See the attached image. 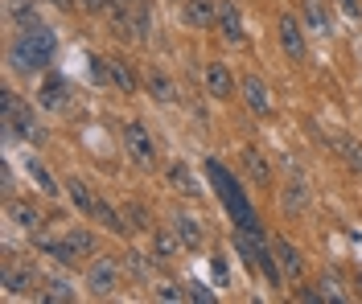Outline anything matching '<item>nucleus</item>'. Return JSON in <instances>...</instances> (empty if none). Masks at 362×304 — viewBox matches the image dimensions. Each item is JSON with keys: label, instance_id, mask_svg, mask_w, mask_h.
<instances>
[{"label": "nucleus", "instance_id": "f8f14e48", "mask_svg": "<svg viewBox=\"0 0 362 304\" xmlns=\"http://www.w3.org/2000/svg\"><path fill=\"white\" fill-rule=\"evenodd\" d=\"M272 251H276V263H280L284 276H293L296 280V276L305 272V259H300V251H296L288 238H272Z\"/></svg>", "mask_w": 362, "mask_h": 304}, {"label": "nucleus", "instance_id": "6ab92c4d", "mask_svg": "<svg viewBox=\"0 0 362 304\" xmlns=\"http://www.w3.org/2000/svg\"><path fill=\"white\" fill-rule=\"evenodd\" d=\"M218 29L226 33V42H243V21H239L235 0H223V4H218Z\"/></svg>", "mask_w": 362, "mask_h": 304}, {"label": "nucleus", "instance_id": "412c9836", "mask_svg": "<svg viewBox=\"0 0 362 304\" xmlns=\"http://www.w3.org/2000/svg\"><path fill=\"white\" fill-rule=\"evenodd\" d=\"M90 218H95L99 226H107L112 234H124V231H128V222H124V214H119V210H112V206H107L103 197L95 202V210H90Z\"/></svg>", "mask_w": 362, "mask_h": 304}, {"label": "nucleus", "instance_id": "2eb2a0df", "mask_svg": "<svg viewBox=\"0 0 362 304\" xmlns=\"http://www.w3.org/2000/svg\"><path fill=\"white\" fill-rule=\"evenodd\" d=\"M181 17H185V25H194V29H206V25L218 21V8H210V0H185Z\"/></svg>", "mask_w": 362, "mask_h": 304}, {"label": "nucleus", "instance_id": "5701e85b", "mask_svg": "<svg viewBox=\"0 0 362 304\" xmlns=\"http://www.w3.org/2000/svg\"><path fill=\"white\" fill-rule=\"evenodd\" d=\"M305 202H309L305 181H288V186L280 189V206H284V214H300L305 210Z\"/></svg>", "mask_w": 362, "mask_h": 304}, {"label": "nucleus", "instance_id": "7ed1b4c3", "mask_svg": "<svg viewBox=\"0 0 362 304\" xmlns=\"http://www.w3.org/2000/svg\"><path fill=\"white\" fill-rule=\"evenodd\" d=\"M0 123H4V132L8 136H21V140H42V128H37V119L29 111V103H21V95L17 91H0Z\"/></svg>", "mask_w": 362, "mask_h": 304}, {"label": "nucleus", "instance_id": "c756f323", "mask_svg": "<svg viewBox=\"0 0 362 304\" xmlns=\"http://www.w3.org/2000/svg\"><path fill=\"white\" fill-rule=\"evenodd\" d=\"M66 238L74 243V251H78V259H83V255H95V234H90V231H83V226H74V231H70Z\"/></svg>", "mask_w": 362, "mask_h": 304}, {"label": "nucleus", "instance_id": "4be33fe9", "mask_svg": "<svg viewBox=\"0 0 362 304\" xmlns=\"http://www.w3.org/2000/svg\"><path fill=\"white\" fill-rule=\"evenodd\" d=\"M153 251H157V259H177V251H185V243L177 231H153Z\"/></svg>", "mask_w": 362, "mask_h": 304}, {"label": "nucleus", "instance_id": "9b49d317", "mask_svg": "<svg viewBox=\"0 0 362 304\" xmlns=\"http://www.w3.org/2000/svg\"><path fill=\"white\" fill-rule=\"evenodd\" d=\"M173 231L181 234V243H185V251H198L206 243V234H202V222L194 218V214H185V210H177L173 214Z\"/></svg>", "mask_w": 362, "mask_h": 304}, {"label": "nucleus", "instance_id": "2f4dec72", "mask_svg": "<svg viewBox=\"0 0 362 304\" xmlns=\"http://www.w3.org/2000/svg\"><path fill=\"white\" fill-rule=\"evenodd\" d=\"M157 300H165V304H181V300H189V292H181L177 284H160V288H157Z\"/></svg>", "mask_w": 362, "mask_h": 304}, {"label": "nucleus", "instance_id": "473e14b6", "mask_svg": "<svg viewBox=\"0 0 362 304\" xmlns=\"http://www.w3.org/2000/svg\"><path fill=\"white\" fill-rule=\"evenodd\" d=\"M321 300H346V292H341L338 276H329V280H321Z\"/></svg>", "mask_w": 362, "mask_h": 304}, {"label": "nucleus", "instance_id": "393cba45", "mask_svg": "<svg viewBox=\"0 0 362 304\" xmlns=\"http://www.w3.org/2000/svg\"><path fill=\"white\" fill-rule=\"evenodd\" d=\"M8 17H13V25H21V29H33V25H42L29 0H8Z\"/></svg>", "mask_w": 362, "mask_h": 304}, {"label": "nucleus", "instance_id": "20e7f679", "mask_svg": "<svg viewBox=\"0 0 362 304\" xmlns=\"http://www.w3.org/2000/svg\"><path fill=\"white\" fill-rule=\"evenodd\" d=\"M119 136H124V152L132 157V164H140V169H153V164H157V144H153L148 128H144L140 119H128Z\"/></svg>", "mask_w": 362, "mask_h": 304}, {"label": "nucleus", "instance_id": "e433bc0d", "mask_svg": "<svg viewBox=\"0 0 362 304\" xmlns=\"http://www.w3.org/2000/svg\"><path fill=\"white\" fill-rule=\"evenodd\" d=\"M210 267H214V280H218V284H230V272H226V259H218V255H214V263H210Z\"/></svg>", "mask_w": 362, "mask_h": 304}, {"label": "nucleus", "instance_id": "39448f33", "mask_svg": "<svg viewBox=\"0 0 362 304\" xmlns=\"http://www.w3.org/2000/svg\"><path fill=\"white\" fill-rule=\"evenodd\" d=\"M87 288L95 296H112L115 288H119V263L107 255H95L87 267Z\"/></svg>", "mask_w": 362, "mask_h": 304}, {"label": "nucleus", "instance_id": "6e6552de", "mask_svg": "<svg viewBox=\"0 0 362 304\" xmlns=\"http://www.w3.org/2000/svg\"><path fill=\"white\" fill-rule=\"evenodd\" d=\"M37 103H42L45 111H62L70 103V83L62 78V74H45V83H42V91H37Z\"/></svg>", "mask_w": 362, "mask_h": 304}, {"label": "nucleus", "instance_id": "a878e982", "mask_svg": "<svg viewBox=\"0 0 362 304\" xmlns=\"http://www.w3.org/2000/svg\"><path fill=\"white\" fill-rule=\"evenodd\" d=\"M148 95L157 99V103H177V91H173V83L165 78V74H148Z\"/></svg>", "mask_w": 362, "mask_h": 304}, {"label": "nucleus", "instance_id": "4c0bfd02", "mask_svg": "<svg viewBox=\"0 0 362 304\" xmlns=\"http://www.w3.org/2000/svg\"><path fill=\"white\" fill-rule=\"evenodd\" d=\"M341 8H346L350 17H358V13H362V4H358V0H341Z\"/></svg>", "mask_w": 362, "mask_h": 304}, {"label": "nucleus", "instance_id": "ddd939ff", "mask_svg": "<svg viewBox=\"0 0 362 304\" xmlns=\"http://www.w3.org/2000/svg\"><path fill=\"white\" fill-rule=\"evenodd\" d=\"M243 173L251 177V186H268L272 181V164H268V157L259 152V148H243Z\"/></svg>", "mask_w": 362, "mask_h": 304}, {"label": "nucleus", "instance_id": "58836bf2", "mask_svg": "<svg viewBox=\"0 0 362 304\" xmlns=\"http://www.w3.org/2000/svg\"><path fill=\"white\" fill-rule=\"evenodd\" d=\"M107 4H112V8H132L136 0H107Z\"/></svg>", "mask_w": 362, "mask_h": 304}, {"label": "nucleus", "instance_id": "cd10ccee", "mask_svg": "<svg viewBox=\"0 0 362 304\" xmlns=\"http://www.w3.org/2000/svg\"><path fill=\"white\" fill-rule=\"evenodd\" d=\"M338 152H341V161H346V169H350V173H362V144L338 140Z\"/></svg>", "mask_w": 362, "mask_h": 304}, {"label": "nucleus", "instance_id": "f704fd0d", "mask_svg": "<svg viewBox=\"0 0 362 304\" xmlns=\"http://www.w3.org/2000/svg\"><path fill=\"white\" fill-rule=\"evenodd\" d=\"M185 292H189V300H198V304H214V292H206L202 284H189Z\"/></svg>", "mask_w": 362, "mask_h": 304}, {"label": "nucleus", "instance_id": "9d476101", "mask_svg": "<svg viewBox=\"0 0 362 304\" xmlns=\"http://www.w3.org/2000/svg\"><path fill=\"white\" fill-rule=\"evenodd\" d=\"M206 95L210 99H230L235 95V74L226 71L223 62H210L206 66Z\"/></svg>", "mask_w": 362, "mask_h": 304}, {"label": "nucleus", "instance_id": "bb28decb", "mask_svg": "<svg viewBox=\"0 0 362 304\" xmlns=\"http://www.w3.org/2000/svg\"><path fill=\"white\" fill-rule=\"evenodd\" d=\"M107 66H112V87L115 91H124V95H132L136 91V78H132V71L119 62V58H107Z\"/></svg>", "mask_w": 362, "mask_h": 304}, {"label": "nucleus", "instance_id": "ea45409f", "mask_svg": "<svg viewBox=\"0 0 362 304\" xmlns=\"http://www.w3.org/2000/svg\"><path fill=\"white\" fill-rule=\"evenodd\" d=\"M54 4H62V8H70V4H74V0H54Z\"/></svg>", "mask_w": 362, "mask_h": 304}, {"label": "nucleus", "instance_id": "7c9ffc66", "mask_svg": "<svg viewBox=\"0 0 362 304\" xmlns=\"http://www.w3.org/2000/svg\"><path fill=\"white\" fill-rule=\"evenodd\" d=\"M90 78H95V87H112V66H107V58H90Z\"/></svg>", "mask_w": 362, "mask_h": 304}, {"label": "nucleus", "instance_id": "dca6fc26", "mask_svg": "<svg viewBox=\"0 0 362 304\" xmlns=\"http://www.w3.org/2000/svg\"><path fill=\"white\" fill-rule=\"evenodd\" d=\"M25 173H29V181L42 189L45 197H58V193H62V189H58V181H54V173H49L37 157H29V161H25Z\"/></svg>", "mask_w": 362, "mask_h": 304}, {"label": "nucleus", "instance_id": "1a4fd4ad", "mask_svg": "<svg viewBox=\"0 0 362 304\" xmlns=\"http://www.w3.org/2000/svg\"><path fill=\"white\" fill-rule=\"evenodd\" d=\"M243 99H247V111L251 116H268L272 111V95H268V83L259 78V74H251V78H243Z\"/></svg>", "mask_w": 362, "mask_h": 304}, {"label": "nucleus", "instance_id": "4468645a", "mask_svg": "<svg viewBox=\"0 0 362 304\" xmlns=\"http://www.w3.org/2000/svg\"><path fill=\"white\" fill-rule=\"evenodd\" d=\"M305 29H313L317 37H329L334 21H329V8L321 0H305Z\"/></svg>", "mask_w": 362, "mask_h": 304}, {"label": "nucleus", "instance_id": "a211bd4d", "mask_svg": "<svg viewBox=\"0 0 362 304\" xmlns=\"http://www.w3.org/2000/svg\"><path fill=\"white\" fill-rule=\"evenodd\" d=\"M37 251H42V255H49L54 259V263H74V259H78V251H74V243H70V238H37Z\"/></svg>", "mask_w": 362, "mask_h": 304}, {"label": "nucleus", "instance_id": "aec40b11", "mask_svg": "<svg viewBox=\"0 0 362 304\" xmlns=\"http://www.w3.org/2000/svg\"><path fill=\"white\" fill-rule=\"evenodd\" d=\"M4 210H8V218H13L21 231H37V226H42V214L33 210L29 202H17V197H8V206H4Z\"/></svg>", "mask_w": 362, "mask_h": 304}, {"label": "nucleus", "instance_id": "b1692460", "mask_svg": "<svg viewBox=\"0 0 362 304\" xmlns=\"http://www.w3.org/2000/svg\"><path fill=\"white\" fill-rule=\"evenodd\" d=\"M66 189H70V197H74V206H78V210H83V214L90 218V210H95V202H99V193H90V189H87V181H78V177H70V181H66Z\"/></svg>", "mask_w": 362, "mask_h": 304}, {"label": "nucleus", "instance_id": "0eeeda50", "mask_svg": "<svg viewBox=\"0 0 362 304\" xmlns=\"http://www.w3.org/2000/svg\"><path fill=\"white\" fill-rule=\"evenodd\" d=\"M33 284H37V276H33V267H29V263L4 259V267H0V288H4L8 296H25Z\"/></svg>", "mask_w": 362, "mask_h": 304}, {"label": "nucleus", "instance_id": "c85d7f7f", "mask_svg": "<svg viewBox=\"0 0 362 304\" xmlns=\"http://www.w3.org/2000/svg\"><path fill=\"white\" fill-rule=\"evenodd\" d=\"M42 300H49V304L54 300H74V288H70L66 280H49L42 288Z\"/></svg>", "mask_w": 362, "mask_h": 304}, {"label": "nucleus", "instance_id": "f03ea898", "mask_svg": "<svg viewBox=\"0 0 362 304\" xmlns=\"http://www.w3.org/2000/svg\"><path fill=\"white\" fill-rule=\"evenodd\" d=\"M206 177H210L214 189H218V197H223V206H226V214H230V222H235V231H264V226H259V214H255V206H251V197L223 169V161H206Z\"/></svg>", "mask_w": 362, "mask_h": 304}, {"label": "nucleus", "instance_id": "423d86ee", "mask_svg": "<svg viewBox=\"0 0 362 304\" xmlns=\"http://www.w3.org/2000/svg\"><path fill=\"white\" fill-rule=\"evenodd\" d=\"M276 33H280V49H284L293 62H305V58H309V46H305V25L296 21L293 13H284V17H280Z\"/></svg>", "mask_w": 362, "mask_h": 304}, {"label": "nucleus", "instance_id": "f257e3e1", "mask_svg": "<svg viewBox=\"0 0 362 304\" xmlns=\"http://www.w3.org/2000/svg\"><path fill=\"white\" fill-rule=\"evenodd\" d=\"M58 54V37L49 25H33V29H21L17 42L8 46V58H13V71L21 74H37V71H49Z\"/></svg>", "mask_w": 362, "mask_h": 304}, {"label": "nucleus", "instance_id": "f3484780", "mask_svg": "<svg viewBox=\"0 0 362 304\" xmlns=\"http://www.w3.org/2000/svg\"><path fill=\"white\" fill-rule=\"evenodd\" d=\"M165 177H169V186L177 189L181 197H194V193H198V181H194V173H189L185 161H173L169 169H165Z\"/></svg>", "mask_w": 362, "mask_h": 304}, {"label": "nucleus", "instance_id": "72a5a7b5", "mask_svg": "<svg viewBox=\"0 0 362 304\" xmlns=\"http://www.w3.org/2000/svg\"><path fill=\"white\" fill-rule=\"evenodd\" d=\"M128 218H132V222H128V226H136V231H148V210H144V206H128Z\"/></svg>", "mask_w": 362, "mask_h": 304}, {"label": "nucleus", "instance_id": "c9c22d12", "mask_svg": "<svg viewBox=\"0 0 362 304\" xmlns=\"http://www.w3.org/2000/svg\"><path fill=\"white\" fill-rule=\"evenodd\" d=\"M128 272L132 276H148V263L140 259V251H128Z\"/></svg>", "mask_w": 362, "mask_h": 304}]
</instances>
